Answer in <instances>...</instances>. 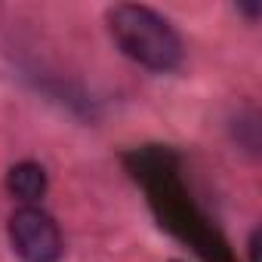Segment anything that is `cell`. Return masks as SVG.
I'll use <instances>...</instances> for the list:
<instances>
[{"mask_svg": "<svg viewBox=\"0 0 262 262\" xmlns=\"http://www.w3.org/2000/svg\"><path fill=\"white\" fill-rule=\"evenodd\" d=\"M234 139H237L250 155L259 151V117H256V111H244V114H237Z\"/></svg>", "mask_w": 262, "mask_h": 262, "instance_id": "cell-4", "label": "cell"}, {"mask_svg": "<svg viewBox=\"0 0 262 262\" xmlns=\"http://www.w3.org/2000/svg\"><path fill=\"white\" fill-rule=\"evenodd\" d=\"M105 25L117 50L155 74H170L182 65L185 47L167 16L145 4H114L105 13Z\"/></svg>", "mask_w": 262, "mask_h": 262, "instance_id": "cell-1", "label": "cell"}, {"mask_svg": "<svg viewBox=\"0 0 262 262\" xmlns=\"http://www.w3.org/2000/svg\"><path fill=\"white\" fill-rule=\"evenodd\" d=\"M237 10H241L250 22H256V19H259V13H262V4H259V0H250V4H237Z\"/></svg>", "mask_w": 262, "mask_h": 262, "instance_id": "cell-6", "label": "cell"}, {"mask_svg": "<svg viewBox=\"0 0 262 262\" xmlns=\"http://www.w3.org/2000/svg\"><path fill=\"white\" fill-rule=\"evenodd\" d=\"M10 198H16L19 204H40V198L47 194L50 188V176L43 170V164L37 161H19L7 170V179H4Z\"/></svg>", "mask_w": 262, "mask_h": 262, "instance_id": "cell-3", "label": "cell"}, {"mask_svg": "<svg viewBox=\"0 0 262 262\" xmlns=\"http://www.w3.org/2000/svg\"><path fill=\"white\" fill-rule=\"evenodd\" d=\"M259 247H262V231L253 228L250 237H247V256H250V262H259Z\"/></svg>", "mask_w": 262, "mask_h": 262, "instance_id": "cell-5", "label": "cell"}, {"mask_svg": "<svg viewBox=\"0 0 262 262\" xmlns=\"http://www.w3.org/2000/svg\"><path fill=\"white\" fill-rule=\"evenodd\" d=\"M7 241L19 262H62L65 237L40 204H19L7 219Z\"/></svg>", "mask_w": 262, "mask_h": 262, "instance_id": "cell-2", "label": "cell"}]
</instances>
